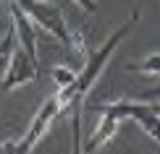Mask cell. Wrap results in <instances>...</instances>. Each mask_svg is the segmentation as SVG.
<instances>
[{"label":"cell","mask_w":160,"mask_h":154,"mask_svg":"<svg viewBox=\"0 0 160 154\" xmlns=\"http://www.w3.org/2000/svg\"><path fill=\"white\" fill-rule=\"evenodd\" d=\"M139 21V11H134L129 18L123 21V26H118L113 34L105 39V44L100 47L97 52H92V55H87V63L82 65V71H79V78H76V84L74 86H66V89L58 91V97H61V102H63V115L66 112H82V102H84V97L89 94V89L95 86V81L100 76H102V71H105V65H108V60L113 58V52H116V47L126 39V34H129L131 29H134V24Z\"/></svg>","instance_id":"1"},{"label":"cell","mask_w":160,"mask_h":154,"mask_svg":"<svg viewBox=\"0 0 160 154\" xmlns=\"http://www.w3.org/2000/svg\"><path fill=\"white\" fill-rule=\"evenodd\" d=\"M18 5L32 16V21L39 24L48 34H52L63 47H68L71 52H76V55H82V58L87 55V47H84L82 34L68 29V24H66L61 8H58L52 0H18Z\"/></svg>","instance_id":"2"},{"label":"cell","mask_w":160,"mask_h":154,"mask_svg":"<svg viewBox=\"0 0 160 154\" xmlns=\"http://www.w3.org/2000/svg\"><path fill=\"white\" fill-rule=\"evenodd\" d=\"M55 118H63V102H61V97H58V94H52V97L45 99L42 107L37 110V115H34V120H32L26 136L21 138V141H16V144L3 141V152H18V154L32 152L37 146V141L45 136V131L52 125V120H55Z\"/></svg>","instance_id":"3"},{"label":"cell","mask_w":160,"mask_h":154,"mask_svg":"<svg viewBox=\"0 0 160 154\" xmlns=\"http://www.w3.org/2000/svg\"><path fill=\"white\" fill-rule=\"evenodd\" d=\"M102 110H110L113 115H118L121 120L131 118L142 125L144 133H150L152 138L160 144V112L155 105H144V102H129V99H118V102L105 105Z\"/></svg>","instance_id":"4"},{"label":"cell","mask_w":160,"mask_h":154,"mask_svg":"<svg viewBox=\"0 0 160 154\" xmlns=\"http://www.w3.org/2000/svg\"><path fill=\"white\" fill-rule=\"evenodd\" d=\"M37 68L39 65L32 60V55L26 52L24 47L11 55V60L3 65V91L8 94L11 89H16V86H21V84H29V81H34L37 78Z\"/></svg>","instance_id":"5"},{"label":"cell","mask_w":160,"mask_h":154,"mask_svg":"<svg viewBox=\"0 0 160 154\" xmlns=\"http://www.w3.org/2000/svg\"><path fill=\"white\" fill-rule=\"evenodd\" d=\"M8 11H11V21L16 26V34H18V44L32 55V60L39 65V55H37V31H34V21L32 16L26 13L18 0H8Z\"/></svg>","instance_id":"6"},{"label":"cell","mask_w":160,"mask_h":154,"mask_svg":"<svg viewBox=\"0 0 160 154\" xmlns=\"http://www.w3.org/2000/svg\"><path fill=\"white\" fill-rule=\"evenodd\" d=\"M118 125H121V118L113 115L110 110H102V118H100V123H97L95 133H92V138L84 144V152H95V149H100L102 144H108L110 138L118 133Z\"/></svg>","instance_id":"7"},{"label":"cell","mask_w":160,"mask_h":154,"mask_svg":"<svg viewBox=\"0 0 160 154\" xmlns=\"http://www.w3.org/2000/svg\"><path fill=\"white\" fill-rule=\"evenodd\" d=\"M52 78H55V84L66 89V86H74L76 78H79V71L68 68V65H58V68H52Z\"/></svg>","instance_id":"8"},{"label":"cell","mask_w":160,"mask_h":154,"mask_svg":"<svg viewBox=\"0 0 160 154\" xmlns=\"http://www.w3.org/2000/svg\"><path fill=\"white\" fill-rule=\"evenodd\" d=\"M129 71H134V73H160V52L144 58L142 63H131Z\"/></svg>","instance_id":"9"},{"label":"cell","mask_w":160,"mask_h":154,"mask_svg":"<svg viewBox=\"0 0 160 154\" xmlns=\"http://www.w3.org/2000/svg\"><path fill=\"white\" fill-rule=\"evenodd\" d=\"M74 3L82 11H87V13H97V3H95V0H74Z\"/></svg>","instance_id":"10"},{"label":"cell","mask_w":160,"mask_h":154,"mask_svg":"<svg viewBox=\"0 0 160 154\" xmlns=\"http://www.w3.org/2000/svg\"><path fill=\"white\" fill-rule=\"evenodd\" d=\"M155 107H158V112H160V105H155Z\"/></svg>","instance_id":"11"}]
</instances>
